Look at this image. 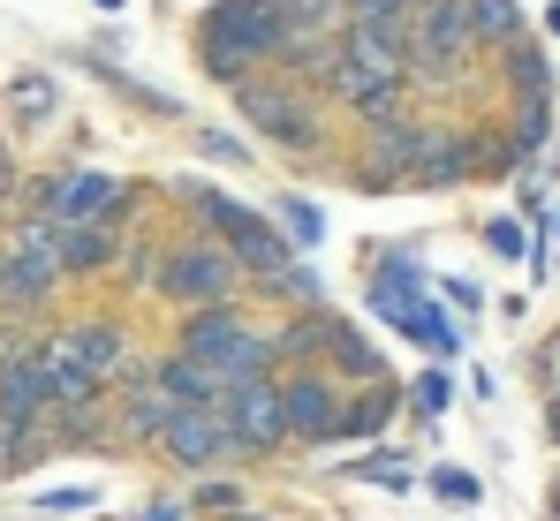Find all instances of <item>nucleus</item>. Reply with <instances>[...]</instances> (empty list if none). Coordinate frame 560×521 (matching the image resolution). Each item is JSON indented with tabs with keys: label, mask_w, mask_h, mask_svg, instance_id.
Returning <instances> with one entry per match:
<instances>
[{
	"label": "nucleus",
	"mask_w": 560,
	"mask_h": 521,
	"mask_svg": "<svg viewBox=\"0 0 560 521\" xmlns=\"http://www.w3.org/2000/svg\"><path fill=\"white\" fill-rule=\"evenodd\" d=\"M197 54L220 84H250L258 61L280 54V0H220L197 31Z\"/></svg>",
	"instance_id": "nucleus-1"
},
{
	"label": "nucleus",
	"mask_w": 560,
	"mask_h": 521,
	"mask_svg": "<svg viewBox=\"0 0 560 521\" xmlns=\"http://www.w3.org/2000/svg\"><path fill=\"white\" fill-rule=\"evenodd\" d=\"M189 204H197V220L220 235V250L243 264L250 280H273L280 264H295V242L280 235L266 212H250V204H235V197H220V189H183Z\"/></svg>",
	"instance_id": "nucleus-2"
},
{
	"label": "nucleus",
	"mask_w": 560,
	"mask_h": 521,
	"mask_svg": "<svg viewBox=\"0 0 560 521\" xmlns=\"http://www.w3.org/2000/svg\"><path fill=\"white\" fill-rule=\"evenodd\" d=\"M61 280H69V272H61V227L31 212V220L15 227L8 258H0V318H31Z\"/></svg>",
	"instance_id": "nucleus-3"
},
{
	"label": "nucleus",
	"mask_w": 560,
	"mask_h": 521,
	"mask_svg": "<svg viewBox=\"0 0 560 521\" xmlns=\"http://www.w3.org/2000/svg\"><path fill=\"white\" fill-rule=\"evenodd\" d=\"M235 106H243V121L266 144H280V152H318V106L303 98V84L250 76V84H235Z\"/></svg>",
	"instance_id": "nucleus-4"
},
{
	"label": "nucleus",
	"mask_w": 560,
	"mask_h": 521,
	"mask_svg": "<svg viewBox=\"0 0 560 521\" xmlns=\"http://www.w3.org/2000/svg\"><path fill=\"white\" fill-rule=\"evenodd\" d=\"M235 280H243V264L228 258L220 242H205V235H189V242H175V250L160 258V295H167V303L220 310V303L235 295Z\"/></svg>",
	"instance_id": "nucleus-5"
},
{
	"label": "nucleus",
	"mask_w": 560,
	"mask_h": 521,
	"mask_svg": "<svg viewBox=\"0 0 560 521\" xmlns=\"http://www.w3.org/2000/svg\"><path fill=\"white\" fill-rule=\"evenodd\" d=\"M372 310L386 318V325H401L409 341H424L432 355H455V325H440V310H424V280L409 272L401 258H378V272H372Z\"/></svg>",
	"instance_id": "nucleus-6"
},
{
	"label": "nucleus",
	"mask_w": 560,
	"mask_h": 521,
	"mask_svg": "<svg viewBox=\"0 0 560 521\" xmlns=\"http://www.w3.org/2000/svg\"><path fill=\"white\" fill-rule=\"evenodd\" d=\"M46 355H61V363H77L84 378H121V386H137L144 370H137V347L129 333L114 325V318H77V325H61V333H46Z\"/></svg>",
	"instance_id": "nucleus-7"
},
{
	"label": "nucleus",
	"mask_w": 560,
	"mask_h": 521,
	"mask_svg": "<svg viewBox=\"0 0 560 521\" xmlns=\"http://www.w3.org/2000/svg\"><path fill=\"white\" fill-rule=\"evenodd\" d=\"M121 181L98 167H77V174H54L46 189H38V220H54V227H114V212H121Z\"/></svg>",
	"instance_id": "nucleus-8"
},
{
	"label": "nucleus",
	"mask_w": 560,
	"mask_h": 521,
	"mask_svg": "<svg viewBox=\"0 0 560 521\" xmlns=\"http://www.w3.org/2000/svg\"><path fill=\"white\" fill-rule=\"evenodd\" d=\"M220 416H228V438H235V453H273L288 446V408H280V378H258V386H228V401H220Z\"/></svg>",
	"instance_id": "nucleus-9"
},
{
	"label": "nucleus",
	"mask_w": 560,
	"mask_h": 521,
	"mask_svg": "<svg viewBox=\"0 0 560 521\" xmlns=\"http://www.w3.org/2000/svg\"><path fill=\"white\" fill-rule=\"evenodd\" d=\"M477 46H485V38H477V23H469V0H447V8L417 15V46H409V61L432 69V76H463Z\"/></svg>",
	"instance_id": "nucleus-10"
},
{
	"label": "nucleus",
	"mask_w": 560,
	"mask_h": 521,
	"mask_svg": "<svg viewBox=\"0 0 560 521\" xmlns=\"http://www.w3.org/2000/svg\"><path fill=\"white\" fill-rule=\"evenodd\" d=\"M250 341H258V325H250L235 303H220V310H189V318H183V355H189V363H205L212 378H228V363H235Z\"/></svg>",
	"instance_id": "nucleus-11"
},
{
	"label": "nucleus",
	"mask_w": 560,
	"mask_h": 521,
	"mask_svg": "<svg viewBox=\"0 0 560 521\" xmlns=\"http://www.w3.org/2000/svg\"><path fill=\"white\" fill-rule=\"evenodd\" d=\"M280 408H288V438H303V446H318V438H341V393H334V378H318V370H295V378H280Z\"/></svg>",
	"instance_id": "nucleus-12"
},
{
	"label": "nucleus",
	"mask_w": 560,
	"mask_h": 521,
	"mask_svg": "<svg viewBox=\"0 0 560 521\" xmlns=\"http://www.w3.org/2000/svg\"><path fill=\"white\" fill-rule=\"evenodd\" d=\"M228 453H235V438H228V416L220 408H183L167 424V438H160V461H175V469H212Z\"/></svg>",
	"instance_id": "nucleus-13"
},
{
	"label": "nucleus",
	"mask_w": 560,
	"mask_h": 521,
	"mask_svg": "<svg viewBox=\"0 0 560 521\" xmlns=\"http://www.w3.org/2000/svg\"><path fill=\"white\" fill-rule=\"evenodd\" d=\"M477 174V144L463 129H432L424 137V159H417V189H463Z\"/></svg>",
	"instance_id": "nucleus-14"
},
{
	"label": "nucleus",
	"mask_w": 560,
	"mask_h": 521,
	"mask_svg": "<svg viewBox=\"0 0 560 521\" xmlns=\"http://www.w3.org/2000/svg\"><path fill=\"white\" fill-rule=\"evenodd\" d=\"M152 386H160V393H167L175 408H220V401H228V386H220V378H212L205 363H189L183 347L152 363Z\"/></svg>",
	"instance_id": "nucleus-15"
},
{
	"label": "nucleus",
	"mask_w": 560,
	"mask_h": 521,
	"mask_svg": "<svg viewBox=\"0 0 560 521\" xmlns=\"http://www.w3.org/2000/svg\"><path fill=\"white\" fill-rule=\"evenodd\" d=\"M175 416H183V408H175V401H167V393L152 386V370H144V378L129 386V401H121V431L137 438V446H160Z\"/></svg>",
	"instance_id": "nucleus-16"
},
{
	"label": "nucleus",
	"mask_w": 560,
	"mask_h": 521,
	"mask_svg": "<svg viewBox=\"0 0 560 521\" xmlns=\"http://www.w3.org/2000/svg\"><path fill=\"white\" fill-rule=\"evenodd\" d=\"M121 264V235L114 227H61V272L84 280V272H106Z\"/></svg>",
	"instance_id": "nucleus-17"
},
{
	"label": "nucleus",
	"mask_w": 560,
	"mask_h": 521,
	"mask_svg": "<svg viewBox=\"0 0 560 521\" xmlns=\"http://www.w3.org/2000/svg\"><path fill=\"white\" fill-rule=\"evenodd\" d=\"M326 363H334L341 378H378V370H386V355H378L357 325H341V318H326Z\"/></svg>",
	"instance_id": "nucleus-18"
},
{
	"label": "nucleus",
	"mask_w": 560,
	"mask_h": 521,
	"mask_svg": "<svg viewBox=\"0 0 560 521\" xmlns=\"http://www.w3.org/2000/svg\"><path fill=\"white\" fill-rule=\"evenodd\" d=\"M258 287H266V295H273V303H288V310H295V318H303V310H318V303H326V280H318V272H311V264L295 258V264H280L273 280H258Z\"/></svg>",
	"instance_id": "nucleus-19"
},
{
	"label": "nucleus",
	"mask_w": 560,
	"mask_h": 521,
	"mask_svg": "<svg viewBox=\"0 0 560 521\" xmlns=\"http://www.w3.org/2000/svg\"><path fill=\"white\" fill-rule=\"evenodd\" d=\"M469 23H477L485 46H508V54L523 46V8L515 0H469Z\"/></svg>",
	"instance_id": "nucleus-20"
},
{
	"label": "nucleus",
	"mask_w": 560,
	"mask_h": 521,
	"mask_svg": "<svg viewBox=\"0 0 560 521\" xmlns=\"http://www.w3.org/2000/svg\"><path fill=\"white\" fill-rule=\"evenodd\" d=\"M8 121H15V129L54 121V76H15V84H8Z\"/></svg>",
	"instance_id": "nucleus-21"
},
{
	"label": "nucleus",
	"mask_w": 560,
	"mask_h": 521,
	"mask_svg": "<svg viewBox=\"0 0 560 521\" xmlns=\"http://www.w3.org/2000/svg\"><path fill=\"white\" fill-rule=\"evenodd\" d=\"M318 347H326V318H318V310H303L295 325L273 333V355H288V363H303V355H318Z\"/></svg>",
	"instance_id": "nucleus-22"
},
{
	"label": "nucleus",
	"mask_w": 560,
	"mask_h": 521,
	"mask_svg": "<svg viewBox=\"0 0 560 521\" xmlns=\"http://www.w3.org/2000/svg\"><path fill=\"white\" fill-rule=\"evenodd\" d=\"M386 416H394V393L378 386V393H364V401L341 408V431H349V438H378V431H386Z\"/></svg>",
	"instance_id": "nucleus-23"
},
{
	"label": "nucleus",
	"mask_w": 560,
	"mask_h": 521,
	"mask_svg": "<svg viewBox=\"0 0 560 521\" xmlns=\"http://www.w3.org/2000/svg\"><path fill=\"white\" fill-rule=\"evenodd\" d=\"M508 76H515L523 98H553V69H546V54H538V46H515V54H508Z\"/></svg>",
	"instance_id": "nucleus-24"
},
{
	"label": "nucleus",
	"mask_w": 560,
	"mask_h": 521,
	"mask_svg": "<svg viewBox=\"0 0 560 521\" xmlns=\"http://www.w3.org/2000/svg\"><path fill=\"white\" fill-rule=\"evenodd\" d=\"M280 235H288L295 250H311V242L326 235V220H318V204H303V197H280Z\"/></svg>",
	"instance_id": "nucleus-25"
},
{
	"label": "nucleus",
	"mask_w": 560,
	"mask_h": 521,
	"mask_svg": "<svg viewBox=\"0 0 560 521\" xmlns=\"http://www.w3.org/2000/svg\"><path fill=\"white\" fill-rule=\"evenodd\" d=\"M38 453H46V438H38V431H15V424H0V476L31 469Z\"/></svg>",
	"instance_id": "nucleus-26"
},
{
	"label": "nucleus",
	"mask_w": 560,
	"mask_h": 521,
	"mask_svg": "<svg viewBox=\"0 0 560 521\" xmlns=\"http://www.w3.org/2000/svg\"><path fill=\"white\" fill-rule=\"evenodd\" d=\"M546 121H553V98H523L515 106V152H538L546 144Z\"/></svg>",
	"instance_id": "nucleus-27"
},
{
	"label": "nucleus",
	"mask_w": 560,
	"mask_h": 521,
	"mask_svg": "<svg viewBox=\"0 0 560 521\" xmlns=\"http://www.w3.org/2000/svg\"><path fill=\"white\" fill-rule=\"evenodd\" d=\"M189 514H220V521H235V514H243V484H197Z\"/></svg>",
	"instance_id": "nucleus-28"
},
{
	"label": "nucleus",
	"mask_w": 560,
	"mask_h": 521,
	"mask_svg": "<svg viewBox=\"0 0 560 521\" xmlns=\"http://www.w3.org/2000/svg\"><path fill=\"white\" fill-rule=\"evenodd\" d=\"M409 408H417V416H424V424H432V416H440V408H447V370H424V378H417V386H409Z\"/></svg>",
	"instance_id": "nucleus-29"
},
{
	"label": "nucleus",
	"mask_w": 560,
	"mask_h": 521,
	"mask_svg": "<svg viewBox=\"0 0 560 521\" xmlns=\"http://www.w3.org/2000/svg\"><path fill=\"white\" fill-rule=\"evenodd\" d=\"M432 492L455 499V507H477V476L469 469H432Z\"/></svg>",
	"instance_id": "nucleus-30"
},
{
	"label": "nucleus",
	"mask_w": 560,
	"mask_h": 521,
	"mask_svg": "<svg viewBox=\"0 0 560 521\" xmlns=\"http://www.w3.org/2000/svg\"><path fill=\"white\" fill-rule=\"evenodd\" d=\"M485 242H492V258H523V227H515V220H492Z\"/></svg>",
	"instance_id": "nucleus-31"
},
{
	"label": "nucleus",
	"mask_w": 560,
	"mask_h": 521,
	"mask_svg": "<svg viewBox=\"0 0 560 521\" xmlns=\"http://www.w3.org/2000/svg\"><path fill=\"white\" fill-rule=\"evenodd\" d=\"M364 476H378L386 492H409V461H394V453H378V461H364Z\"/></svg>",
	"instance_id": "nucleus-32"
},
{
	"label": "nucleus",
	"mask_w": 560,
	"mask_h": 521,
	"mask_svg": "<svg viewBox=\"0 0 560 521\" xmlns=\"http://www.w3.org/2000/svg\"><path fill=\"white\" fill-rule=\"evenodd\" d=\"M197 144H205V152H212V159H243V144H235V137H220V129H205V137H197Z\"/></svg>",
	"instance_id": "nucleus-33"
},
{
	"label": "nucleus",
	"mask_w": 560,
	"mask_h": 521,
	"mask_svg": "<svg viewBox=\"0 0 560 521\" xmlns=\"http://www.w3.org/2000/svg\"><path fill=\"white\" fill-rule=\"evenodd\" d=\"M46 507H54V514H77V507H92V492H84V484H69V492H54Z\"/></svg>",
	"instance_id": "nucleus-34"
},
{
	"label": "nucleus",
	"mask_w": 560,
	"mask_h": 521,
	"mask_svg": "<svg viewBox=\"0 0 560 521\" xmlns=\"http://www.w3.org/2000/svg\"><path fill=\"white\" fill-rule=\"evenodd\" d=\"M401 15H432V8H447V0H394Z\"/></svg>",
	"instance_id": "nucleus-35"
},
{
	"label": "nucleus",
	"mask_w": 560,
	"mask_h": 521,
	"mask_svg": "<svg viewBox=\"0 0 560 521\" xmlns=\"http://www.w3.org/2000/svg\"><path fill=\"white\" fill-rule=\"evenodd\" d=\"M546 31H553V38H560V0H546Z\"/></svg>",
	"instance_id": "nucleus-36"
},
{
	"label": "nucleus",
	"mask_w": 560,
	"mask_h": 521,
	"mask_svg": "<svg viewBox=\"0 0 560 521\" xmlns=\"http://www.w3.org/2000/svg\"><path fill=\"white\" fill-rule=\"evenodd\" d=\"M92 8H106V15H114V8H121V0H92Z\"/></svg>",
	"instance_id": "nucleus-37"
},
{
	"label": "nucleus",
	"mask_w": 560,
	"mask_h": 521,
	"mask_svg": "<svg viewBox=\"0 0 560 521\" xmlns=\"http://www.w3.org/2000/svg\"><path fill=\"white\" fill-rule=\"evenodd\" d=\"M235 521H266V514H235Z\"/></svg>",
	"instance_id": "nucleus-38"
}]
</instances>
